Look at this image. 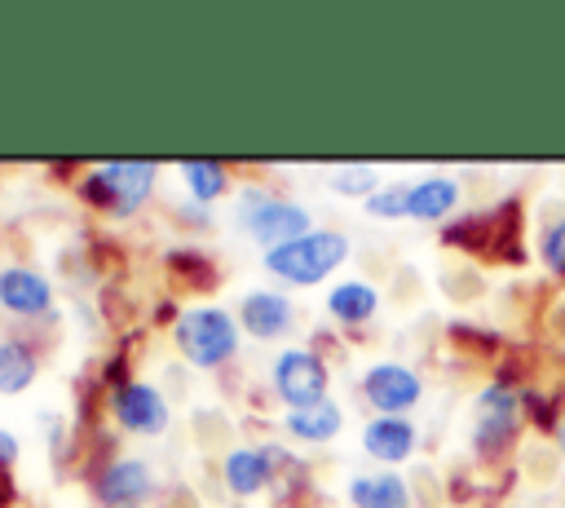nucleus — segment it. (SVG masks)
Here are the masks:
<instances>
[{"label":"nucleus","instance_id":"nucleus-1","mask_svg":"<svg viewBox=\"0 0 565 508\" xmlns=\"http://www.w3.org/2000/svg\"><path fill=\"white\" fill-rule=\"evenodd\" d=\"M349 256V239L335 230H309L305 239H291L274 252H265V269L287 283H318Z\"/></svg>","mask_w":565,"mask_h":508},{"label":"nucleus","instance_id":"nucleus-2","mask_svg":"<svg viewBox=\"0 0 565 508\" xmlns=\"http://www.w3.org/2000/svg\"><path fill=\"white\" fill-rule=\"evenodd\" d=\"M177 340H181V353L194 367H216L234 353L238 331H234V318L225 309H190L177 322Z\"/></svg>","mask_w":565,"mask_h":508},{"label":"nucleus","instance_id":"nucleus-3","mask_svg":"<svg viewBox=\"0 0 565 508\" xmlns=\"http://www.w3.org/2000/svg\"><path fill=\"white\" fill-rule=\"evenodd\" d=\"M243 225L252 239H260L269 252L291 243V239H305L309 234V212L300 203H287V199H269L260 190H247L243 194Z\"/></svg>","mask_w":565,"mask_h":508},{"label":"nucleus","instance_id":"nucleus-4","mask_svg":"<svg viewBox=\"0 0 565 508\" xmlns=\"http://www.w3.org/2000/svg\"><path fill=\"white\" fill-rule=\"evenodd\" d=\"M516 424H521V393L508 384H490L472 411V446L481 455H499L512 442Z\"/></svg>","mask_w":565,"mask_h":508},{"label":"nucleus","instance_id":"nucleus-5","mask_svg":"<svg viewBox=\"0 0 565 508\" xmlns=\"http://www.w3.org/2000/svg\"><path fill=\"white\" fill-rule=\"evenodd\" d=\"M150 181H154V163H106L102 172L88 177L84 194L97 208H110L115 216H128L150 194Z\"/></svg>","mask_w":565,"mask_h":508},{"label":"nucleus","instance_id":"nucleus-6","mask_svg":"<svg viewBox=\"0 0 565 508\" xmlns=\"http://www.w3.org/2000/svg\"><path fill=\"white\" fill-rule=\"evenodd\" d=\"M274 389L291 411L318 406V402H327V367L309 349H287L274 362Z\"/></svg>","mask_w":565,"mask_h":508},{"label":"nucleus","instance_id":"nucleus-7","mask_svg":"<svg viewBox=\"0 0 565 508\" xmlns=\"http://www.w3.org/2000/svg\"><path fill=\"white\" fill-rule=\"evenodd\" d=\"M362 393H366V402H371V406H380L384 415H397V411H406V406H415V402H419V375H415L411 367L380 362V367H371V371H366Z\"/></svg>","mask_w":565,"mask_h":508},{"label":"nucleus","instance_id":"nucleus-8","mask_svg":"<svg viewBox=\"0 0 565 508\" xmlns=\"http://www.w3.org/2000/svg\"><path fill=\"white\" fill-rule=\"evenodd\" d=\"M115 415L132 433H159L168 424V406L150 384H124L115 393Z\"/></svg>","mask_w":565,"mask_h":508},{"label":"nucleus","instance_id":"nucleus-9","mask_svg":"<svg viewBox=\"0 0 565 508\" xmlns=\"http://www.w3.org/2000/svg\"><path fill=\"white\" fill-rule=\"evenodd\" d=\"M97 495H102V504H110V508H137V504L150 495V468H146L141 459H119V464H110V468L102 473Z\"/></svg>","mask_w":565,"mask_h":508},{"label":"nucleus","instance_id":"nucleus-10","mask_svg":"<svg viewBox=\"0 0 565 508\" xmlns=\"http://www.w3.org/2000/svg\"><path fill=\"white\" fill-rule=\"evenodd\" d=\"M362 446H366L375 459L397 464V459L411 455L415 428H411V420H402V415H380V420H371V424L362 428Z\"/></svg>","mask_w":565,"mask_h":508},{"label":"nucleus","instance_id":"nucleus-11","mask_svg":"<svg viewBox=\"0 0 565 508\" xmlns=\"http://www.w3.org/2000/svg\"><path fill=\"white\" fill-rule=\"evenodd\" d=\"M49 300H53V292L35 269H4L0 274V305H9L13 314H44Z\"/></svg>","mask_w":565,"mask_h":508},{"label":"nucleus","instance_id":"nucleus-12","mask_svg":"<svg viewBox=\"0 0 565 508\" xmlns=\"http://www.w3.org/2000/svg\"><path fill=\"white\" fill-rule=\"evenodd\" d=\"M238 314H243V327H247L252 336H260V340L287 331V322H291V305H287V296H278V292H252Z\"/></svg>","mask_w":565,"mask_h":508},{"label":"nucleus","instance_id":"nucleus-13","mask_svg":"<svg viewBox=\"0 0 565 508\" xmlns=\"http://www.w3.org/2000/svg\"><path fill=\"white\" fill-rule=\"evenodd\" d=\"M455 199H459V186H455L450 177H424V181H415L411 194H406V216H415V221H437V216H446V212L455 208Z\"/></svg>","mask_w":565,"mask_h":508},{"label":"nucleus","instance_id":"nucleus-14","mask_svg":"<svg viewBox=\"0 0 565 508\" xmlns=\"http://www.w3.org/2000/svg\"><path fill=\"white\" fill-rule=\"evenodd\" d=\"M349 499L358 508H411V490L397 473H375V477H353Z\"/></svg>","mask_w":565,"mask_h":508},{"label":"nucleus","instance_id":"nucleus-15","mask_svg":"<svg viewBox=\"0 0 565 508\" xmlns=\"http://www.w3.org/2000/svg\"><path fill=\"white\" fill-rule=\"evenodd\" d=\"M287 433H296V437H305V442H327V437L340 433V406L327 398V402H318V406L291 411V415H287Z\"/></svg>","mask_w":565,"mask_h":508},{"label":"nucleus","instance_id":"nucleus-16","mask_svg":"<svg viewBox=\"0 0 565 508\" xmlns=\"http://www.w3.org/2000/svg\"><path fill=\"white\" fill-rule=\"evenodd\" d=\"M225 481L234 495H256L269 481V455L265 451H234L225 459Z\"/></svg>","mask_w":565,"mask_h":508},{"label":"nucleus","instance_id":"nucleus-17","mask_svg":"<svg viewBox=\"0 0 565 508\" xmlns=\"http://www.w3.org/2000/svg\"><path fill=\"white\" fill-rule=\"evenodd\" d=\"M35 380V353L22 340H0V393H22Z\"/></svg>","mask_w":565,"mask_h":508},{"label":"nucleus","instance_id":"nucleus-18","mask_svg":"<svg viewBox=\"0 0 565 508\" xmlns=\"http://www.w3.org/2000/svg\"><path fill=\"white\" fill-rule=\"evenodd\" d=\"M327 309L340 322H362V318L375 314V287H366V283H340V287H331Z\"/></svg>","mask_w":565,"mask_h":508},{"label":"nucleus","instance_id":"nucleus-19","mask_svg":"<svg viewBox=\"0 0 565 508\" xmlns=\"http://www.w3.org/2000/svg\"><path fill=\"white\" fill-rule=\"evenodd\" d=\"M181 172H185V181H190L194 199H216V194L225 190V168H221V163L185 159V163H181Z\"/></svg>","mask_w":565,"mask_h":508},{"label":"nucleus","instance_id":"nucleus-20","mask_svg":"<svg viewBox=\"0 0 565 508\" xmlns=\"http://www.w3.org/2000/svg\"><path fill=\"white\" fill-rule=\"evenodd\" d=\"M168 265H172V274H177L190 292H203V287L212 283V265H207L199 252H172V261H168Z\"/></svg>","mask_w":565,"mask_h":508},{"label":"nucleus","instance_id":"nucleus-21","mask_svg":"<svg viewBox=\"0 0 565 508\" xmlns=\"http://www.w3.org/2000/svg\"><path fill=\"white\" fill-rule=\"evenodd\" d=\"M331 186L340 190V194H375V168H366V163H358V168H340L335 177H331Z\"/></svg>","mask_w":565,"mask_h":508},{"label":"nucleus","instance_id":"nucleus-22","mask_svg":"<svg viewBox=\"0 0 565 508\" xmlns=\"http://www.w3.org/2000/svg\"><path fill=\"white\" fill-rule=\"evenodd\" d=\"M406 194H411L406 186L375 190V194L366 199V212H371V216H384V221H388V216H406Z\"/></svg>","mask_w":565,"mask_h":508},{"label":"nucleus","instance_id":"nucleus-23","mask_svg":"<svg viewBox=\"0 0 565 508\" xmlns=\"http://www.w3.org/2000/svg\"><path fill=\"white\" fill-rule=\"evenodd\" d=\"M543 265L565 278V216L543 230Z\"/></svg>","mask_w":565,"mask_h":508},{"label":"nucleus","instance_id":"nucleus-24","mask_svg":"<svg viewBox=\"0 0 565 508\" xmlns=\"http://www.w3.org/2000/svg\"><path fill=\"white\" fill-rule=\"evenodd\" d=\"M13 459H18V442H13L9 433H0V468L13 464Z\"/></svg>","mask_w":565,"mask_h":508},{"label":"nucleus","instance_id":"nucleus-25","mask_svg":"<svg viewBox=\"0 0 565 508\" xmlns=\"http://www.w3.org/2000/svg\"><path fill=\"white\" fill-rule=\"evenodd\" d=\"M9 495H13V490H9V481H4V468H0V504H9Z\"/></svg>","mask_w":565,"mask_h":508},{"label":"nucleus","instance_id":"nucleus-26","mask_svg":"<svg viewBox=\"0 0 565 508\" xmlns=\"http://www.w3.org/2000/svg\"><path fill=\"white\" fill-rule=\"evenodd\" d=\"M561 446H565V420H561Z\"/></svg>","mask_w":565,"mask_h":508}]
</instances>
